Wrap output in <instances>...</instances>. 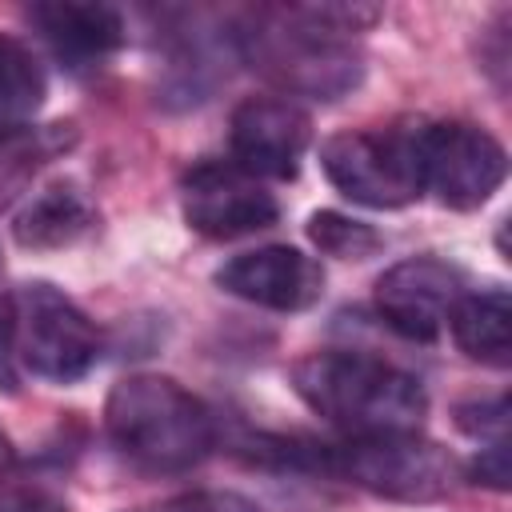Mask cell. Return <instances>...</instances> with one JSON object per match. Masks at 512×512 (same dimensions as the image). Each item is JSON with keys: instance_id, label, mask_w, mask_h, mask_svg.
Here are the masks:
<instances>
[{"instance_id": "obj_1", "label": "cell", "mask_w": 512, "mask_h": 512, "mask_svg": "<svg viewBox=\"0 0 512 512\" xmlns=\"http://www.w3.org/2000/svg\"><path fill=\"white\" fill-rule=\"evenodd\" d=\"M104 432L120 460L148 476L192 472L216 448V416L172 376H124L104 404Z\"/></svg>"}, {"instance_id": "obj_2", "label": "cell", "mask_w": 512, "mask_h": 512, "mask_svg": "<svg viewBox=\"0 0 512 512\" xmlns=\"http://www.w3.org/2000/svg\"><path fill=\"white\" fill-rule=\"evenodd\" d=\"M292 392L320 420L352 436L416 432L428 416V392L412 372L352 348H324L296 360Z\"/></svg>"}, {"instance_id": "obj_3", "label": "cell", "mask_w": 512, "mask_h": 512, "mask_svg": "<svg viewBox=\"0 0 512 512\" xmlns=\"http://www.w3.org/2000/svg\"><path fill=\"white\" fill-rule=\"evenodd\" d=\"M232 48L252 72L276 84L284 100L308 96L328 104L356 92L364 80L360 48L348 36L316 24L304 4L252 12L232 28Z\"/></svg>"}, {"instance_id": "obj_4", "label": "cell", "mask_w": 512, "mask_h": 512, "mask_svg": "<svg viewBox=\"0 0 512 512\" xmlns=\"http://www.w3.org/2000/svg\"><path fill=\"white\" fill-rule=\"evenodd\" d=\"M320 472L400 504L444 500L464 480V464L448 448L416 432H376L352 436L344 444H324Z\"/></svg>"}, {"instance_id": "obj_5", "label": "cell", "mask_w": 512, "mask_h": 512, "mask_svg": "<svg viewBox=\"0 0 512 512\" xmlns=\"http://www.w3.org/2000/svg\"><path fill=\"white\" fill-rule=\"evenodd\" d=\"M16 364L52 384L84 380L100 360V332L84 308L48 280H28L12 292Z\"/></svg>"}, {"instance_id": "obj_6", "label": "cell", "mask_w": 512, "mask_h": 512, "mask_svg": "<svg viewBox=\"0 0 512 512\" xmlns=\"http://www.w3.org/2000/svg\"><path fill=\"white\" fill-rule=\"evenodd\" d=\"M416 160H420V188L456 212L484 208L508 176L504 144L472 120L416 124Z\"/></svg>"}, {"instance_id": "obj_7", "label": "cell", "mask_w": 512, "mask_h": 512, "mask_svg": "<svg viewBox=\"0 0 512 512\" xmlns=\"http://www.w3.org/2000/svg\"><path fill=\"white\" fill-rule=\"evenodd\" d=\"M320 168L340 196L364 208H404L424 196L416 124L388 132H340L324 140Z\"/></svg>"}, {"instance_id": "obj_8", "label": "cell", "mask_w": 512, "mask_h": 512, "mask_svg": "<svg viewBox=\"0 0 512 512\" xmlns=\"http://www.w3.org/2000/svg\"><path fill=\"white\" fill-rule=\"evenodd\" d=\"M180 212L192 232L208 240H236L272 228L280 204L264 180L248 176L232 160H200L180 180Z\"/></svg>"}, {"instance_id": "obj_9", "label": "cell", "mask_w": 512, "mask_h": 512, "mask_svg": "<svg viewBox=\"0 0 512 512\" xmlns=\"http://www.w3.org/2000/svg\"><path fill=\"white\" fill-rule=\"evenodd\" d=\"M308 140V112L284 96H248L228 120V160L256 180H292Z\"/></svg>"}, {"instance_id": "obj_10", "label": "cell", "mask_w": 512, "mask_h": 512, "mask_svg": "<svg viewBox=\"0 0 512 512\" xmlns=\"http://www.w3.org/2000/svg\"><path fill=\"white\" fill-rule=\"evenodd\" d=\"M464 296V272L440 256H408L380 272L376 312L404 340H436L452 304Z\"/></svg>"}, {"instance_id": "obj_11", "label": "cell", "mask_w": 512, "mask_h": 512, "mask_svg": "<svg viewBox=\"0 0 512 512\" xmlns=\"http://www.w3.org/2000/svg\"><path fill=\"white\" fill-rule=\"evenodd\" d=\"M216 284L268 312H304L324 296V268L292 244H264L224 260Z\"/></svg>"}, {"instance_id": "obj_12", "label": "cell", "mask_w": 512, "mask_h": 512, "mask_svg": "<svg viewBox=\"0 0 512 512\" xmlns=\"http://www.w3.org/2000/svg\"><path fill=\"white\" fill-rule=\"evenodd\" d=\"M28 24L44 40V48L68 72H96L104 68L128 40L124 12L112 4H80V0H48L32 4Z\"/></svg>"}, {"instance_id": "obj_13", "label": "cell", "mask_w": 512, "mask_h": 512, "mask_svg": "<svg viewBox=\"0 0 512 512\" xmlns=\"http://www.w3.org/2000/svg\"><path fill=\"white\" fill-rule=\"evenodd\" d=\"M96 224L100 212L84 192V184L52 180L24 200V208L12 220V240L28 252H56L80 244L88 232H96Z\"/></svg>"}, {"instance_id": "obj_14", "label": "cell", "mask_w": 512, "mask_h": 512, "mask_svg": "<svg viewBox=\"0 0 512 512\" xmlns=\"http://www.w3.org/2000/svg\"><path fill=\"white\" fill-rule=\"evenodd\" d=\"M448 328L456 348L488 368H508L512 360V304L504 288H480V292H464L452 312H448Z\"/></svg>"}, {"instance_id": "obj_15", "label": "cell", "mask_w": 512, "mask_h": 512, "mask_svg": "<svg viewBox=\"0 0 512 512\" xmlns=\"http://www.w3.org/2000/svg\"><path fill=\"white\" fill-rule=\"evenodd\" d=\"M76 136L80 132L72 120L28 124L16 132H4L0 136V212L8 204H16L28 192V184L76 144Z\"/></svg>"}, {"instance_id": "obj_16", "label": "cell", "mask_w": 512, "mask_h": 512, "mask_svg": "<svg viewBox=\"0 0 512 512\" xmlns=\"http://www.w3.org/2000/svg\"><path fill=\"white\" fill-rule=\"evenodd\" d=\"M48 96V76L40 56L20 40L0 32V136L28 128Z\"/></svg>"}, {"instance_id": "obj_17", "label": "cell", "mask_w": 512, "mask_h": 512, "mask_svg": "<svg viewBox=\"0 0 512 512\" xmlns=\"http://www.w3.org/2000/svg\"><path fill=\"white\" fill-rule=\"evenodd\" d=\"M308 240L336 260H368L384 248V236L368 220H356L336 208H320L308 216Z\"/></svg>"}, {"instance_id": "obj_18", "label": "cell", "mask_w": 512, "mask_h": 512, "mask_svg": "<svg viewBox=\"0 0 512 512\" xmlns=\"http://www.w3.org/2000/svg\"><path fill=\"white\" fill-rule=\"evenodd\" d=\"M456 424H460V432H468L480 444L504 440V432H508V396L500 392V396H480V400L460 404Z\"/></svg>"}, {"instance_id": "obj_19", "label": "cell", "mask_w": 512, "mask_h": 512, "mask_svg": "<svg viewBox=\"0 0 512 512\" xmlns=\"http://www.w3.org/2000/svg\"><path fill=\"white\" fill-rule=\"evenodd\" d=\"M172 512H260V504L240 492H228V488H200V492L180 496L172 504Z\"/></svg>"}, {"instance_id": "obj_20", "label": "cell", "mask_w": 512, "mask_h": 512, "mask_svg": "<svg viewBox=\"0 0 512 512\" xmlns=\"http://www.w3.org/2000/svg\"><path fill=\"white\" fill-rule=\"evenodd\" d=\"M468 480L492 488V492H504L508 480H512V468H508V440H496V444H484L480 456L468 464Z\"/></svg>"}, {"instance_id": "obj_21", "label": "cell", "mask_w": 512, "mask_h": 512, "mask_svg": "<svg viewBox=\"0 0 512 512\" xmlns=\"http://www.w3.org/2000/svg\"><path fill=\"white\" fill-rule=\"evenodd\" d=\"M20 384V364L12 348V292L0 280V392H16Z\"/></svg>"}, {"instance_id": "obj_22", "label": "cell", "mask_w": 512, "mask_h": 512, "mask_svg": "<svg viewBox=\"0 0 512 512\" xmlns=\"http://www.w3.org/2000/svg\"><path fill=\"white\" fill-rule=\"evenodd\" d=\"M12 464H16V452H12V444H8V436L0 432V476H4V472H8Z\"/></svg>"}]
</instances>
